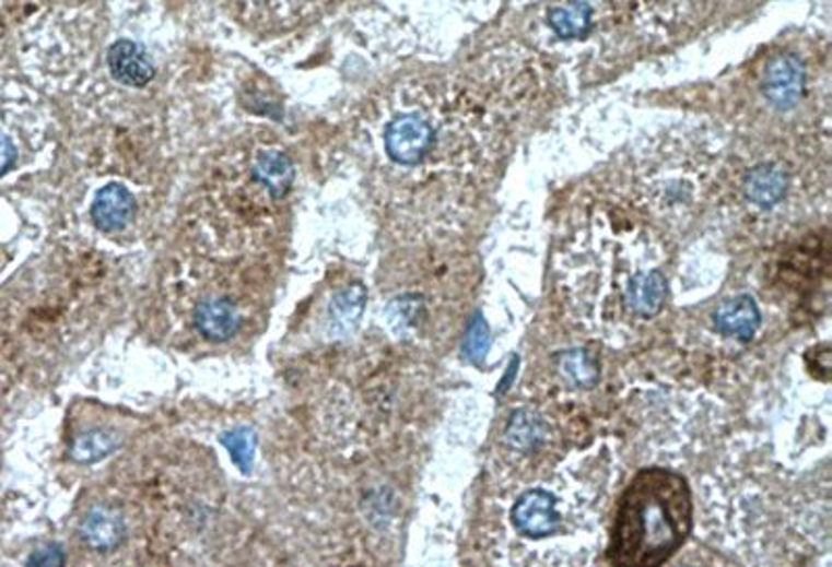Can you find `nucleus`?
Returning a JSON list of instances; mask_svg holds the SVG:
<instances>
[{"instance_id": "13", "label": "nucleus", "mask_w": 832, "mask_h": 567, "mask_svg": "<svg viewBox=\"0 0 832 567\" xmlns=\"http://www.w3.org/2000/svg\"><path fill=\"white\" fill-rule=\"evenodd\" d=\"M548 23L558 38H564V40L583 38L594 29L596 7L587 0L560 2L550 9Z\"/></svg>"}, {"instance_id": "12", "label": "nucleus", "mask_w": 832, "mask_h": 567, "mask_svg": "<svg viewBox=\"0 0 832 567\" xmlns=\"http://www.w3.org/2000/svg\"><path fill=\"white\" fill-rule=\"evenodd\" d=\"M80 536L90 548L98 553L113 551L115 546L121 545L126 536L124 518L107 507H96L82 520Z\"/></svg>"}, {"instance_id": "10", "label": "nucleus", "mask_w": 832, "mask_h": 567, "mask_svg": "<svg viewBox=\"0 0 832 567\" xmlns=\"http://www.w3.org/2000/svg\"><path fill=\"white\" fill-rule=\"evenodd\" d=\"M714 327L723 335L749 341L760 329V310L749 295H735L725 299L714 312Z\"/></svg>"}, {"instance_id": "3", "label": "nucleus", "mask_w": 832, "mask_h": 567, "mask_svg": "<svg viewBox=\"0 0 832 567\" xmlns=\"http://www.w3.org/2000/svg\"><path fill=\"white\" fill-rule=\"evenodd\" d=\"M442 126L431 103H402L385 121V156L398 167L425 165L440 146Z\"/></svg>"}, {"instance_id": "1", "label": "nucleus", "mask_w": 832, "mask_h": 567, "mask_svg": "<svg viewBox=\"0 0 832 567\" xmlns=\"http://www.w3.org/2000/svg\"><path fill=\"white\" fill-rule=\"evenodd\" d=\"M292 186V156L276 142H250L227 152L213 168L198 198L196 218L202 229L230 239L258 237L276 225Z\"/></svg>"}, {"instance_id": "14", "label": "nucleus", "mask_w": 832, "mask_h": 567, "mask_svg": "<svg viewBox=\"0 0 832 567\" xmlns=\"http://www.w3.org/2000/svg\"><path fill=\"white\" fill-rule=\"evenodd\" d=\"M558 368L562 377L571 380L578 389H591L599 380V364L587 350H569L558 356Z\"/></svg>"}, {"instance_id": "19", "label": "nucleus", "mask_w": 832, "mask_h": 567, "mask_svg": "<svg viewBox=\"0 0 832 567\" xmlns=\"http://www.w3.org/2000/svg\"><path fill=\"white\" fill-rule=\"evenodd\" d=\"M490 345V329H488V324H485V320L481 318V315H477L470 320L469 329H467L465 356L469 357L470 362H474V364H481L485 359Z\"/></svg>"}, {"instance_id": "15", "label": "nucleus", "mask_w": 832, "mask_h": 567, "mask_svg": "<svg viewBox=\"0 0 832 567\" xmlns=\"http://www.w3.org/2000/svg\"><path fill=\"white\" fill-rule=\"evenodd\" d=\"M546 437V426L534 412H516L506 426V441L518 451H534Z\"/></svg>"}, {"instance_id": "16", "label": "nucleus", "mask_w": 832, "mask_h": 567, "mask_svg": "<svg viewBox=\"0 0 832 567\" xmlns=\"http://www.w3.org/2000/svg\"><path fill=\"white\" fill-rule=\"evenodd\" d=\"M364 302H366V292L363 285L354 283L348 290H343L333 297L331 304V316L338 324L342 327H354L359 318L363 316Z\"/></svg>"}, {"instance_id": "4", "label": "nucleus", "mask_w": 832, "mask_h": 567, "mask_svg": "<svg viewBox=\"0 0 832 567\" xmlns=\"http://www.w3.org/2000/svg\"><path fill=\"white\" fill-rule=\"evenodd\" d=\"M808 87L806 64L793 52H774L762 69V96L770 106L789 110L799 105Z\"/></svg>"}, {"instance_id": "7", "label": "nucleus", "mask_w": 832, "mask_h": 567, "mask_svg": "<svg viewBox=\"0 0 832 567\" xmlns=\"http://www.w3.org/2000/svg\"><path fill=\"white\" fill-rule=\"evenodd\" d=\"M108 69L119 84L142 87L154 78V64L147 50L131 40H119L108 50Z\"/></svg>"}, {"instance_id": "20", "label": "nucleus", "mask_w": 832, "mask_h": 567, "mask_svg": "<svg viewBox=\"0 0 832 567\" xmlns=\"http://www.w3.org/2000/svg\"><path fill=\"white\" fill-rule=\"evenodd\" d=\"M15 161H17V150H15V144L11 142L9 135H4V133L0 131V175L9 173V170L13 168V165H15Z\"/></svg>"}, {"instance_id": "8", "label": "nucleus", "mask_w": 832, "mask_h": 567, "mask_svg": "<svg viewBox=\"0 0 832 567\" xmlns=\"http://www.w3.org/2000/svg\"><path fill=\"white\" fill-rule=\"evenodd\" d=\"M789 189V173L776 163H762L749 168L743 181V193L747 200L762 209H774Z\"/></svg>"}, {"instance_id": "2", "label": "nucleus", "mask_w": 832, "mask_h": 567, "mask_svg": "<svg viewBox=\"0 0 832 567\" xmlns=\"http://www.w3.org/2000/svg\"><path fill=\"white\" fill-rule=\"evenodd\" d=\"M689 532L687 481L666 468L643 470L622 495L608 559L614 566H660L683 546Z\"/></svg>"}, {"instance_id": "5", "label": "nucleus", "mask_w": 832, "mask_h": 567, "mask_svg": "<svg viewBox=\"0 0 832 567\" xmlns=\"http://www.w3.org/2000/svg\"><path fill=\"white\" fill-rule=\"evenodd\" d=\"M513 524L527 539H548L562 528L554 495L543 488H531L518 497L513 507Z\"/></svg>"}, {"instance_id": "9", "label": "nucleus", "mask_w": 832, "mask_h": 567, "mask_svg": "<svg viewBox=\"0 0 832 567\" xmlns=\"http://www.w3.org/2000/svg\"><path fill=\"white\" fill-rule=\"evenodd\" d=\"M136 214V200L121 184L98 189L92 204V221L105 233L121 232Z\"/></svg>"}, {"instance_id": "18", "label": "nucleus", "mask_w": 832, "mask_h": 567, "mask_svg": "<svg viewBox=\"0 0 832 567\" xmlns=\"http://www.w3.org/2000/svg\"><path fill=\"white\" fill-rule=\"evenodd\" d=\"M221 441L227 447L232 460L237 463V468L242 472H248L253 468V462H255V435L250 430L237 428V430L227 433Z\"/></svg>"}, {"instance_id": "6", "label": "nucleus", "mask_w": 832, "mask_h": 567, "mask_svg": "<svg viewBox=\"0 0 832 567\" xmlns=\"http://www.w3.org/2000/svg\"><path fill=\"white\" fill-rule=\"evenodd\" d=\"M242 310L225 295L202 297L194 308V329L214 343H223L239 331Z\"/></svg>"}, {"instance_id": "17", "label": "nucleus", "mask_w": 832, "mask_h": 567, "mask_svg": "<svg viewBox=\"0 0 832 567\" xmlns=\"http://www.w3.org/2000/svg\"><path fill=\"white\" fill-rule=\"evenodd\" d=\"M115 447H117V441L110 433H103V430L86 433L71 447V458L80 463L98 462L108 456Z\"/></svg>"}, {"instance_id": "11", "label": "nucleus", "mask_w": 832, "mask_h": 567, "mask_svg": "<svg viewBox=\"0 0 832 567\" xmlns=\"http://www.w3.org/2000/svg\"><path fill=\"white\" fill-rule=\"evenodd\" d=\"M666 299V276L654 269L637 273L624 290V304L631 315L641 318H654L660 315Z\"/></svg>"}]
</instances>
